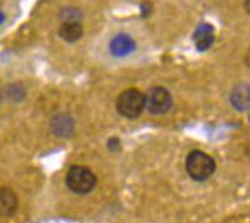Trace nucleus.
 <instances>
[{
  "label": "nucleus",
  "mask_w": 250,
  "mask_h": 223,
  "mask_svg": "<svg viewBox=\"0 0 250 223\" xmlns=\"http://www.w3.org/2000/svg\"><path fill=\"white\" fill-rule=\"evenodd\" d=\"M18 208V197L12 189H0V216L10 217Z\"/></svg>",
  "instance_id": "nucleus-9"
},
{
  "label": "nucleus",
  "mask_w": 250,
  "mask_h": 223,
  "mask_svg": "<svg viewBox=\"0 0 250 223\" xmlns=\"http://www.w3.org/2000/svg\"><path fill=\"white\" fill-rule=\"evenodd\" d=\"M1 100H3V95L0 93V102H1Z\"/></svg>",
  "instance_id": "nucleus-17"
},
{
  "label": "nucleus",
  "mask_w": 250,
  "mask_h": 223,
  "mask_svg": "<svg viewBox=\"0 0 250 223\" xmlns=\"http://www.w3.org/2000/svg\"><path fill=\"white\" fill-rule=\"evenodd\" d=\"M108 147L110 151H119L120 150V141L117 137H113L108 141Z\"/></svg>",
  "instance_id": "nucleus-13"
},
{
  "label": "nucleus",
  "mask_w": 250,
  "mask_h": 223,
  "mask_svg": "<svg viewBox=\"0 0 250 223\" xmlns=\"http://www.w3.org/2000/svg\"><path fill=\"white\" fill-rule=\"evenodd\" d=\"M59 37L68 42H75L83 37V26L79 21H65L59 29Z\"/></svg>",
  "instance_id": "nucleus-10"
},
{
  "label": "nucleus",
  "mask_w": 250,
  "mask_h": 223,
  "mask_svg": "<svg viewBox=\"0 0 250 223\" xmlns=\"http://www.w3.org/2000/svg\"><path fill=\"white\" fill-rule=\"evenodd\" d=\"M244 6H245V10H247V12L250 14V1H245Z\"/></svg>",
  "instance_id": "nucleus-15"
},
{
  "label": "nucleus",
  "mask_w": 250,
  "mask_h": 223,
  "mask_svg": "<svg viewBox=\"0 0 250 223\" xmlns=\"http://www.w3.org/2000/svg\"><path fill=\"white\" fill-rule=\"evenodd\" d=\"M117 110L126 119H137L145 109V95L137 89H129L117 99Z\"/></svg>",
  "instance_id": "nucleus-3"
},
{
  "label": "nucleus",
  "mask_w": 250,
  "mask_h": 223,
  "mask_svg": "<svg viewBox=\"0 0 250 223\" xmlns=\"http://www.w3.org/2000/svg\"><path fill=\"white\" fill-rule=\"evenodd\" d=\"M173 99L168 90L162 86L149 89L145 95V108L153 115H163L171 109Z\"/></svg>",
  "instance_id": "nucleus-4"
},
{
  "label": "nucleus",
  "mask_w": 250,
  "mask_h": 223,
  "mask_svg": "<svg viewBox=\"0 0 250 223\" xmlns=\"http://www.w3.org/2000/svg\"><path fill=\"white\" fill-rule=\"evenodd\" d=\"M194 41H195L196 49L199 51H205L213 45L215 35H214V28L211 24H200L194 33Z\"/></svg>",
  "instance_id": "nucleus-8"
},
{
  "label": "nucleus",
  "mask_w": 250,
  "mask_h": 223,
  "mask_svg": "<svg viewBox=\"0 0 250 223\" xmlns=\"http://www.w3.org/2000/svg\"><path fill=\"white\" fill-rule=\"evenodd\" d=\"M65 182L71 192L77 195H86L97 186V176L88 167L71 166L66 173Z\"/></svg>",
  "instance_id": "nucleus-2"
},
{
  "label": "nucleus",
  "mask_w": 250,
  "mask_h": 223,
  "mask_svg": "<svg viewBox=\"0 0 250 223\" xmlns=\"http://www.w3.org/2000/svg\"><path fill=\"white\" fill-rule=\"evenodd\" d=\"M137 49V42L128 34H118L111 39L109 50L113 56L123 57L131 54Z\"/></svg>",
  "instance_id": "nucleus-5"
},
{
  "label": "nucleus",
  "mask_w": 250,
  "mask_h": 223,
  "mask_svg": "<svg viewBox=\"0 0 250 223\" xmlns=\"http://www.w3.org/2000/svg\"><path fill=\"white\" fill-rule=\"evenodd\" d=\"M50 129L51 132L58 137H70L74 133L75 122L70 115L59 113L51 119Z\"/></svg>",
  "instance_id": "nucleus-6"
},
{
  "label": "nucleus",
  "mask_w": 250,
  "mask_h": 223,
  "mask_svg": "<svg viewBox=\"0 0 250 223\" xmlns=\"http://www.w3.org/2000/svg\"><path fill=\"white\" fill-rule=\"evenodd\" d=\"M185 168L188 175L193 178L194 181L203 182L213 176L215 172L216 164L214 158L203 151H191L185 161Z\"/></svg>",
  "instance_id": "nucleus-1"
},
{
  "label": "nucleus",
  "mask_w": 250,
  "mask_h": 223,
  "mask_svg": "<svg viewBox=\"0 0 250 223\" xmlns=\"http://www.w3.org/2000/svg\"><path fill=\"white\" fill-rule=\"evenodd\" d=\"M230 102L238 111L250 110V84H239L230 93Z\"/></svg>",
  "instance_id": "nucleus-7"
},
{
  "label": "nucleus",
  "mask_w": 250,
  "mask_h": 223,
  "mask_svg": "<svg viewBox=\"0 0 250 223\" xmlns=\"http://www.w3.org/2000/svg\"><path fill=\"white\" fill-rule=\"evenodd\" d=\"M4 20H5V15L3 12H0V24H3Z\"/></svg>",
  "instance_id": "nucleus-16"
},
{
  "label": "nucleus",
  "mask_w": 250,
  "mask_h": 223,
  "mask_svg": "<svg viewBox=\"0 0 250 223\" xmlns=\"http://www.w3.org/2000/svg\"><path fill=\"white\" fill-rule=\"evenodd\" d=\"M244 62H245V65L248 66V68L250 69V49L248 50V53L245 54V57H244Z\"/></svg>",
  "instance_id": "nucleus-14"
},
{
  "label": "nucleus",
  "mask_w": 250,
  "mask_h": 223,
  "mask_svg": "<svg viewBox=\"0 0 250 223\" xmlns=\"http://www.w3.org/2000/svg\"><path fill=\"white\" fill-rule=\"evenodd\" d=\"M80 17H82V13L75 8L62 9V14H60V18L65 20V21H78Z\"/></svg>",
  "instance_id": "nucleus-12"
},
{
  "label": "nucleus",
  "mask_w": 250,
  "mask_h": 223,
  "mask_svg": "<svg viewBox=\"0 0 250 223\" xmlns=\"http://www.w3.org/2000/svg\"><path fill=\"white\" fill-rule=\"evenodd\" d=\"M5 97L13 104L23 101L26 96V90L20 84H10L5 88Z\"/></svg>",
  "instance_id": "nucleus-11"
}]
</instances>
